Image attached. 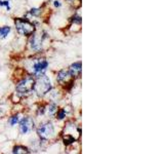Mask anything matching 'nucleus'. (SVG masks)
Returning <instances> with one entry per match:
<instances>
[{
  "label": "nucleus",
  "mask_w": 164,
  "mask_h": 154,
  "mask_svg": "<svg viewBox=\"0 0 164 154\" xmlns=\"http://www.w3.org/2000/svg\"><path fill=\"white\" fill-rule=\"evenodd\" d=\"M13 153H18V154H25V153H30V151L28 148L24 146H16L13 148Z\"/></svg>",
  "instance_id": "f8f14e48"
},
{
  "label": "nucleus",
  "mask_w": 164,
  "mask_h": 154,
  "mask_svg": "<svg viewBox=\"0 0 164 154\" xmlns=\"http://www.w3.org/2000/svg\"><path fill=\"white\" fill-rule=\"evenodd\" d=\"M47 67H48V63H47L46 60H44V59H36V60H33V64L31 68H32L34 76L39 77L45 73Z\"/></svg>",
  "instance_id": "20e7f679"
},
{
  "label": "nucleus",
  "mask_w": 164,
  "mask_h": 154,
  "mask_svg": "<svg viewBox=\"0 0 164 154\" xmlns=\"http://www.w3.org/2000/svg\"><path fill=\"white\" fill-rule=\"evenodd\" d=\"M81 21H82V20H81V18H80V16H79L78 15H75V16L72 18V22H73V23H75V24L80 25V24H81Z\"/></svg>",
  "instance_id": "a211bd4d"
},
{
  "label": "nucleus",
  "mask_w": 164,
  "mask_h": 154,
  "mask_svg": "<svg viewBox=\"0 0 164 154\" xmlns=\"http://www.w3.org/2000/svg\"><path fill=\"white\" fill-rule=\"evenodd\" d=\"M16 28L18 30V32L20 34L25 35V36H30L32 35L35 31V26L30 23L27 20H23V19H16L15 21Z\"/></svg>",
  "instance_id": "7ed1b4c3"
},
{
  "label": "nucleus",
  "mask_w": 164,
  "mask_h": 154,
  "mask_svg": "<svg viewBox=\"0 0 164 154\" xmlns=\"http://www.w3.org/2000/svg\"><path fill=\"white\" fill-rule=\"evenodd\" d=\"M81 63L80 62H77V63H74L73 65L70 66L69 69V73L71 75V77H79L81 74Z\"/></svg>",
  "instance_id": "1a4fd4ad"
},
{
  "label": "nucleus",
  "mask_w": 164,
  "mask_h": 154,
  "mask_svg": "<svg viewBox=\"0 0 164 154\" xmlns=\"http://www.w3.org/2000/svg\"><path fill=\"white\" fill-rule=\"evenodd\" d=\"M38 136L42 140H49L55 135V127H53L52 122H45L40 124V127L37 130Z\"/></svg>",
  "instance_id": "39448f33"
},
{
  "label": "nucleus",
  "mask_w": 164,
  "mask_h": 154,
  "mask_svg": "<svg viewBox=\"0 0 164 154\" xmlns=\"http://www.w3.org/2000/svg\"><path fill=\"white\" fill-rule=\"evenodd\" d=\"M34 128V120L31 117H24L23 120L20 123V131L23 135H26V134L32 131Z\"/></svg>",
  "instance_id": "423d86ee"
},
{
  "label": "nucleus",
  "mask_w": 164,
  "mask_h": 154,
  "mask_svg": "<svg viewBox=\"0 0 164 154\" xmlns=\"http://www.w3.org/2000/svg\"><path fill=\"white\" fill-rule=\"evenodd\" d=\"M70 77H71V75H70L69 71H66V70H61L58 73V75H56V79H58L60 83L66 82Z\"/></svg>",
  "instance_id": "9d476101"
},
{
  "label": "nucleus",
  "mask_w": 164,
  "mask_h": 154,
  "mask_svg": "<svg viewBox=\"0 0 164 154\" xmlns=\"http://www.w3.org/2000/svg\"><path fill=\"white\" fill-rule=\"evenodd\" d=\"M0 6H6L7 10H9L10 9L9 0H0Z\"/></svg>",
  "instance_id": "f3484780"
},
{
  "label": "nucleus",
  "mask_w": 164,
  "mask_h": 154,
  "mask_svg": "<svg viewBox=\"0 0 164 154\" xmlns=\"http://www.w3.org/2000/svg\"><path fill=\"white\" fill-rule=\"evenodd\" d=\"M10 27L9 26H3V27H0V39H4L6 38L8 34L10 32Z\"/></svg>",
  "instance_id": "9b49d317"
},
{
  "label": "nucleus",
  "mask_w": 164,
  "mask_h": 154,
  "mask_svg": "<svg viewBox=\"0 0 164 154\" xmlns=\"http://www.w3.org/2000/svg\"><path fill=\"white\" fill-rule=\"evenodd\" d=\"M53 4H55V7H61V5H62V3L60 1H58V0H55V2H53Z\"/></svg>",
  "instance_id": "aec40b11"
},
{
  "label": "nucleus",
  "mask_w": 164,
  "mask_h": 154,
  "mask_svg": "<svg viewBox=\"0 0 164 154\" xmlns=\"http://www.w3.org/2000/svg\"><path fill=\"white\" fill-rule=\"evenodd\" d=\"M47 108H48V109H47V112H48L49 115H53V114L58 111V107H56L55 104H50Z\"/></svg>",
  "instance_id": "ddd939ff"
},
{
  "label": "nucleus",
  "mask_w": 164,
  "mask_h": 154,
  "mask_svg": "<svg viewBox=\"0 0 164 154\" xmlns=\"http://www.w3.org/2000/svg\"><path fill=\"white\" fill-rule=\"evenodd\" d=\"M44 111H45V109H44L43 106H42V107L39 108V110H38V115H41V114H43Z\"/></svg>",
  "instance_id": "6ab92c4d"
},
{
  "label": "nucleus",
  "mask_w": 164,
  "mask_h": 154,
  "mask_svg": "<svg viewBox=\"0 0 164 154\" xmlns=\"http://www.w3.org/2000/svg\"><path fill=\"white\" fill-rule=\"evenodd\" d=\"M50 89H52V82L45 74L39 76L37 80H35L34 91L39 97H44L45 95L50 91Z\"/></svg>",
  "instance_id": "f03ea898"
},
{
  "label": "nucleus",
  "mask_w": 164,
  "mask_h": 154,
  "mask_svg": "<svg viewBox=\"0 0 164 154\" xmlns=\"http://www.w3.org/2000/svg\"><path fill=\"white\" fill-rule=\"evenodd\" d=\"M42 40H43V36L35 33V34L32 36V38L30 39L31 48L33 50H35V52H39L42 47Z\"/></svg>",
  "instance_id": "6e6552de"
},
{
  "label": "nucleus",
  "mask_w": 164,
  "mask_h": 154,
  "mask_svg": "<svg viewBox=\"0 0 164 154\" xmlns=\"http://www.w3.org/2000/svg\"><path fill=\"white\" fill-rule=\"evenodd\" d=\"M80 128H78L74 123H68V125H66V127H65L64 136L71 137V138L76 140L78 138V136L80 135Z\"/></svg>",
  "instance_id": "0eeeda50"
},
{
  "label": "nucleus",
  "mask_w": 164,
  "mask_h": 154,
  "mask_svg": "<svg viewBox=\"0 0 164 154\" xmlns=\"http://www.w3.org/2000/svg\"><path fill=\"white\" fill-rule=\"evenodd\" d=\"M30 13L34 16H38L41 13V9L40 8H32V9L30 10Z\"/></svg>",
  "instance_id": "2eb2a0df"
},
{
  "label": "nucleus",
  "mask_w": 164,
  "mask_h": 154,
  "mask_svg": "<svg viewBox=\"0 0 164 154\" xmlns=\"http://www.w3.org/2000/svg\"><path fill=\"white\" fill-rule=\"evenodd\" d=\"M34 84H35L34 77L31 76V75H28V76L23 78L18 84H16V89L20 96L28 97L34 91Z\"/></svg>",
  "instance_id": "f257e3e1"
},
{
  "label": "nucleus",
  "mask_w": 164,
  "mask_h": 154,
  "mask_svg": "<svg viewBox=\"0 0 164 154\" xmlns=\"http://www.w3.org/2000/svg\"><path fill=\"white\" fill-rule=\"evenodd\" d=\"M19 121H20V115H13L9 119V123L11 125H16Z\"/></svg>",
  "instance_id": "4468645a"
},
{
  "label": "nucleus",
  "mask_w": 164,
  "mask_h": 154,
  "mask_svg": "<svg viewBox=\"0 0 164 154\" xmlns=\"http://www.w3.org/2000/svg\"><path fill=\"white\" fill-rule=\"evenodd\" d=\"M65 117H66V111H65V110H60V111L58 112V115H56V118H58L59 120L64 119Z\"/></svg>",
  "instance_id": "dca6fc26"
}]
</instances>
